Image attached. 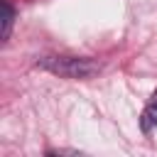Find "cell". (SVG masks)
<instances>
[{
	"mask_svg": "<svg viewBox=\"0 0 157 157\" xmlns=\"http://www.w3.org/2000/svg\"><path fill=\"white\" fill-rule=\"evenodd\" d=\"M12 22H15V7L10 5V0H2V32H0V39H2V42L10 39Z\"/></svg>",
	"mask_w": 157,
	"mask_h": 157,
	"instance_id": "3",
	"label": "cell"
},
{
	"mask_svg": "<svg viewBox=\"0 0 157 157\" xmlns=\"http://www.w3.org/2000/svg\"><path fill=\"white\" fill-rule=\"evenodd\" d=\"M42 69L56 74V76H64V78H93L98 71H101V64L93 61V59H86V56H42L37 61Z\"/></svg>",
	"mask_w": 157,
	"mask_h": 157,
	"instance_id": "1",
	"label": "cell"
},
{
	"mask_svg": "<svg viewBox=\"0 0 157 157\" xmlns=\"http://www.w3.org/2000/svg\"><path fill=\"white\" fill-rule=\"evenodd\" d=\"M140 128H142L145 135H150L157 128V91L150 96V101H147V105H145V110L140 115Z\"/></svg>",
	"mask_w": 157,
	"mask_h": 157,
	"instance_id": "2",
	"label": "cell"
}]
</instances>
